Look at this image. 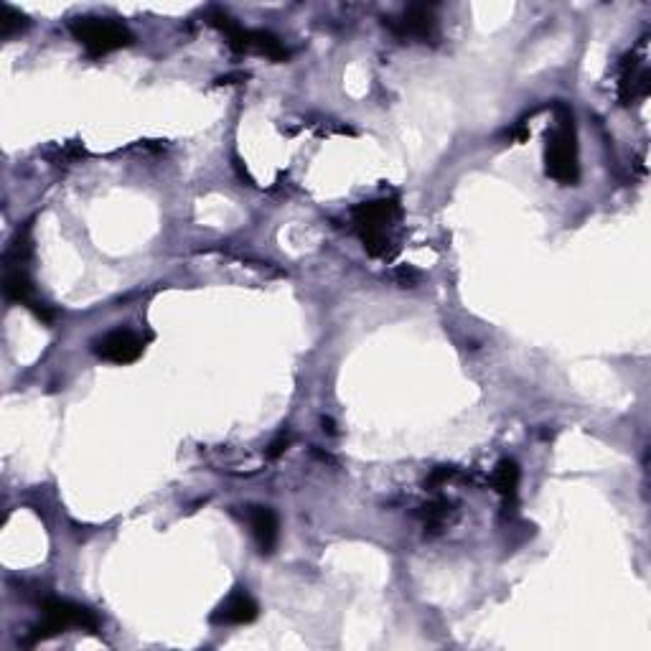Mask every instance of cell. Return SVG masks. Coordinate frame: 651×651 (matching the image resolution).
Returning <instances> with one entry per match:
<instances>
[{
  "label": "cell",
  "mask_w": 651,
  "mask_h": 651,
  "mask_svg": "<svg viewBox=\"0 0 651 651\" xmlns=\"http://www.w3.org/2000/svg\"><path fill=\"white\" fill-rule=\"evenodd\" d=\"M260 613L255 598L245 588H234L212 613V624L217 626H245L252 624Z\"/></svg>",
  "instance_id": "ba28073f"
},
{
  "label": "cell",
  "mask_w": 651,
  "mask_h": 651,
  "mask_svg": "<svg viewBox=\"0 0 651 651\" xmlns=\"http://www.w3.org/2000/svg\"><path fill=\"white\" fill-rule=\"evenodd\" d=\"M397 280H400V285L402 288H415V280H418V273H412V270H400V273H397Z\"/></svg>",
  "instance_id": "9a60e30c"
},
{
  "label": "cell",
  "mask_w": 651,
  "mask_h": 651,
  "mask_svg": "<svg viewBox=\"0 0 651 651\" xmlns=\"http://www.w3.org/2000/svg\"><path fill=\"white\" fill-rule=\"evenodd\" d=\"M28 28V18L21 11L11 6H0V36L11 39V36L23 34Z\"/></svg>",
  "instance_id": "8fae6325"
},
{
  "label": "cell",
  "mask_w": 651,
  "mask_h": 651,
  "mask_svg": "<svg viewBox=\"0 0 651 651\" xmlns=\"http://www.w3.org/2000/svg\"><path fill=\"white\" fill-rule=\"evenodd\" d=\"M288 446H290V435L288 433H280L278 438L273 440V443H270V451H268V458H278L280 453L283 451H288Z\"/></svg>",
  "instance_id": "5bb4252c"
},
{
  "label": "cell",
  "mask_w": 651,
  "mask_h": 651,
  "mask_svg": "<svg viewBox=\"0 0 651 651\" xmlns=\"http://www.w3.org/2000/svg\"><path fill=\"white\" fill-rule=\"evenodd\" d=\"M453 473H456V471H453V468H448V466L435 468L433 476H430V479L425 481V486H430V489H435V486H443V484H446L448 479H451Z\"/></svg>",
  "instance_id": "4fadbf2b"
},
{
  "label": "cell",
  "mask_w": 651,
  "mask_h": 651,
  "mask_svg": "<svg viewBox=\"0 0 651 651\" xmlns=\"http://www.w3.org/2000/svg\"><path fill=\"white\" fill-rule=\"evenodd\" d=\"M95 354L112 364H133L143 354V339L130 329H115L95 341Z\"/></svg>",
  "instance_id": "8992f818"
},
{
  "label": "cell",
  "mask_w": 651,
  "mask_h": 651,
  "mask_svg": "<svg viewBox=\"0 0 651 651\" xmlns=\"http://www.w3.org/2000/svg\"><path fill=\"white\" fill-rule=\"evenodd\" d=\"M425 529H433V532H438L443 524H446V519L451 517V504L448 501H433V504H428L425 507Z\"/></svg>",
  "instance_id": "7c38bea8"
},
{
  "label": "cell",
  "mask_w": 651,
  "mask_h": 651,
  "mask_svg": "<svg viewBox=\"0 0 651 651\" xmlns=\"http://www.w3.org/2000/svg\"><path fill=\"white\" fill-rule=\"evenodd\" d=\"M67 629H84L97 631L100 629V618L90 611V608L79 606V603L64 601V598H46L44 601V621L31 629L28 644L36 641H46L51 636L64 634Z\"/></svg>",
  "instance_id": "277c9868"
},
{
  "label": "cell",
  "mask_w": 651,
  "mask_h": 651,
  "mask_svg": "<svg viewBox=\"0 0 651 651\" xmlns=\"http://www.w3.org/2000/svg\"><path fill=\"white\" fill-rule=\"evenodd\" d=\"M209 21L227 36V44L232 46L234 51L268 56L273 62H285V59H288V49H285L278 36H273L270 31H250V28H242L240 23L234 21V18H229L224 11H212L209 13Z\"/></svg>",
  "instance_id": "5b68a950"
},
{
  "label": "cell",
  "mask_w": 651,
  "mask_h": 651,
  "mask_svg": "<svg viewBox=\"0 0 651 651\" xmlns=\"http://www.w3.org/2000/svg\"><path fill=\"white\" fill-rule=\"evenodd\" d=\"M321 423H323V430H329V433H331V435H334V433H336V430H334V420H331V418H323V420H321Z\"/></svg>",
  "instance_id": "2e32d148"
},
{
  "label": "cell",
  "mask_w": 651,
  "mask_h": 651,
  "mask_svg": "<svg viewBox=\"0 0 651 651\" xmlns=\"http://www.w3.org/2000/svg\"><path fill=\"white\" fill-rule=\"evenodd\" d=\"M545 171L550 179L565 186H575L580 179L578 133H575L573 112L565 105H557L555 123L547 130Z\"/></svg>",
  "instance_id": "6da1fadb"
},
{
  "label": "cell",
  "mask_w": 651,
  "mask_h": 651,
  "mask_svg": "<svg viewBox=\"0 0 651 651\" xmlns=\"http://www.w3.org/2000/svg\"><path fill=\"white\" fill-rule=\"evenodd\" d=\"M400 217V206L392 199H379V201H364V204L354 206L351 219L354 227L359 232L364 250L372 257L387 255L390 247V229L392 222Z\"/></svg>",
  "instance_id": "7a4b0ae2"
},
{
  "label": "cell",
  "mask_w": 651,
  "mask_h": 651,
  "mask_svg": "<svg viewBox=\"0 0 651 651\" xmlns=\"http://www.w3.org/2000/svg\"><path fill=\"white\" fill-rule=\"evenodd\" d=\"M247 524H250L252 540H255L260 555H273L280 537L278 514L270 507H250L247 509Z\"/></svg>",
  "instance_id": "9c48e42d"
},
{
  "label": "cell",
  "mask_w": 651,
  "mask_h": 651,
  "mask_svg": "<svg viewBox=\"0 0 651 651\" xmlns=\"http://www.w3.org/2000/svg\"><path fill=\"white\" fill-rule=\"evenodd\" d=\"M69 31H72L74 41H77L87 54L95 56V59L133 44L130 28L123 26L120 21H115V18H97V16L74 18V21L69 23Z\"/></svg>",
  "instance_id": "3957f363"
},
{
  "label": "cell",
  "mask_w": 651,
  "mask_h": 651,
  "mask_svg": "<svg viewBox=\"0 0 651 651\" xmlns=\"http://www.w3.org/2000/svg\"><path fill=\"white\" fill-rule=\"evenodd\" d=\"M519 466L517 461H512V458H504V461L496 463L494 468V476H491V486H494L496 494L504 499V504H514L517 501V494H519Z\"/></svg>",
  "instance_id": "30bf717a"
},
{
  "label": "cell",
  "mask_w": 651,
  "mask_h": 651,
  "mask_svg": "<svg viewBox=\"0 0 651 651\" xmlns=\"http://www.w3.org/2000/svg\"><path fill=\"white\" fill-rule=\"evenodd\" d=\"M384 26H390V31L400 39H415V41H433L438 36V21H435L433 8L428 6H410L405 13H402L400 21L395 18H387Z\"/></svg>",
  "instance_id": "52a82bcc"
}]
</instances>
